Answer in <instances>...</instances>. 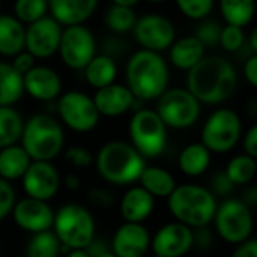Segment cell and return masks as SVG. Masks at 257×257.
Segmentation results:
<instances>
[{
    "label": "cell",
    "mask_w": 257,
    "mask_h": 257,
    "mask_svg": "<svg viewBox=\"0 0 257 257\" xmlns=\"http://www.w3.org/2000/svg\"><path fill=\"white\" fill-rule=\"evenodd\" d=\"M236 86V69L221 56H205L187 72V90L200 104H221L235 93Z\"/></svg>",
    "instance_id": "6da1fadb"
},
{
    "label": "cell",
    "mask_w": 257,
    "mask_h": 257,
    "mask_svg": "<svg viewBox=\"0 0 257 257\" xmlns=\"http://www.w3.org/2000/svg\"><path fill=\"white\" fill-rule=\"evenodd\" d=\"M170 71L166 59L155 51L139 50L126 63V87L136 99H158L167 89Z\"/></svg>",
    "instance_id": "7a4b0ae2"
},
{
    "label": "cell",
    "mask_w": 257,
    "mask_h": 257,
    "mask_svg": "<svg viewBox=\"0 0 257 257\" xmlns=\"http://www.w3.org/2000/svg\"><path fill=\"white\" fill-rule=\"evenodd\" d=\"M98 175L111 185H131L146 167L145 158L131 143L111 140L102 145L93 158Z\"/></svg>",
    "instance_id": "3957f363"
},
{
    "label": "cell",
    "mask_w": 257,
    "mask_h": 257,
    "mask_svg": "<svg viewBox=\"0 0 257 257\" xmlns=\"http://www.w3.org/2000/svg\"><path fill=\"white\" fill-rule=\"evenodd\" d=\"M217 205L214 193L197 184L176 185L167 197V208L173 218L191 229L208 227Z\"/></svg>",
    "instance_id": "277c9868"
},
{
    "label": "cell",
    "mask_w": 257,
    "mask_h": 257,
    "mask_svg": "<svg viewBox=\"0 0 257 257\" xmlns=\"http://www.w3.org/2000/svg\"><path fill=\"white\" fill-rule=\"evenodd\" d=\"M20 142L32 161H53L65 148V133L53 116L38 113L24 122Z\"/></svg>",
    "instance_id": "5b68a950"
},
{
    "label": "cell",
    "mask_w": 257,
    "mask_h": 257,
    "mask_svg": "<svg viewBox=\"0 0 257 257\" xmlns=\"http://www.w3.org/2000/svg\"><path fill=\"white\" fill-rule=\"evenodd\" d=\"M51 230L68 250H84L95 239V218L87 208L77 203L62 205L54 212Z\"/></svg>",
    "instance_id": "8992f818"
},
{
    "label": "cell",
    "mask_w": 257,
    "mask_h": 257,
    "mask_svg": "<svg viewBox=\"0 0 257 257\" xmlns=\"http://www.w3.org/2000/svg\"><path fill=\"white\" fill-rule=\"evenodd\" d=\"M128 131L131 145L145 160H154L164 154L167 145V126L155 110H137L130 120Z\"/></svg>",
    "instance_id": "52a82bcc"
},
{
    "label": "cell",
    "mask_w": 257,
    "mask_h": 257,
    "mask_svg": "<svg viewBox=\"0 0 257 257\" xmlns=\"http://www.w3.org/2000/svg\"><path fill=\"white\" fill-rule=\"evenodd\" d=\"M212 221L220 238L233 245L250 239L254 227L250 206L239 199H226L217 205Z\"/></svg>",
    "instance_id": "ba28073f"
},
{
    "label": "cell",
    "mask_w": 257,
    "mask_h": 257,
    "mask_svg": "<svg viewBox=\"0 0 257 257\" xmlns=\"http://www.w3.org/2000/svg\"><path fill=\"white\" fill-rule=\"evenodd\" d=\"M242 122L236 111L230 108H217L209 114L202 128V145L211 154L230 152L239 142Z\"/></svg>",
    "instance_id": "9c48e42d"
},
{
    "label": "cell",
    "mask_w": 257,
    "mask_h": 257,
    "mask_svg": "<svg viewBox=\"0 0 257 257\" xmlns=\"http://www.w3.org/2000/svg\"><path fill=\"white\" fill-rule=\"evenodd\" d=\"M200 102L182 87L167 89L157 104V113L167 128L187 130L200 117Z\"/></svg>",
    "instance_id": "30bf717a"
},
{
    "label": "cell",
    "mask_w": 257,
    "mask_h": 257,
    "mask_svg": "<svg viewBox=\"0 0 257 257\" xmlns=\"http://www.w3.org/2000/svg\"><path fill=\"white\" fill-rule=\"evenodd\" d=\"M57 113L60 120L69 130L80 134L95 130L101 117L93 99L80 90H68L60 93L57 101Z\"/></svg>",
    "instance_id": "8fae6325"
},
{
    "label": "cell",
    "mask_w": 257,
    "mask_h": 257,
    "mask_svg": "<svg viewBox=\"0 0 257 257\" xmlns=\"http://www.w3.org/2000/svg\"><path fill=\"white\" fill-rule=\"evenodd\" d=\"M57 53L65 66L74 71H83L96 54V39L84 24L66 26L62 30Z\"/></svg>",
    "instance_id": "7c38bea8"
},
{
    "label": "cell",
    "mask_w": 257,
    "mask_h": 257,
    "mask_svg": "<svg viewBox=\"0 0 257 257\" xmlns=\"http://www.w3.org/2000/svg\"><path fill=\"white\" fill-rule=\"evenodd\" d=\"M133 35L143 50L161 53L169 50L176 39L173 23L160 14H146L136 20Z\"/></svg>",
    "instance_id": "4fadbf2b"
},
{
    "label": "cell",
    "mask_w": 257,
    "mask_h": 257,
    "mask_svg": "<svg viewBox=\"0 0 257 257\" xmlns=\"http://www.w3.org/2000/svg\"><path fill=\"white\" fill-rule=\"evenodd\" d=\"M63 27L51 17L45 15L26 26L24 50L35 59H48L59 50Z\"/></svg>",
    "instance_id": "5bb4252c"
},
{
    "label": "cell",
    "mask_w": 257,
    "mask_h": 257,
    "mask_svg": "<svg viewBox=\"0 0 257 257\" xmlns=\"http://www.w3.org/2000/svg\"><path fill=\"white\" fill-rule=\"evenodd\" d=\"M21 184L27 197L50 202L57 194L62 179L51 161H32L21 178Z\"/></svg>",
    "instance_id": "9a60e30c"
},
{
    "label": "cell",
    "mask_w": 257,
    "mask_h": 257,
    "mask_svg": "<svg viewBox=\"0 0 257 257\" xmlns=\"http://www.w3.org/2000/svg\"><path fill=\"white\" fill-rule=\"evenodd\" d=\"M194 247V229L175 221L160 227L151 236V248L160 257H184Z\"/></svg>",
    "instance_id": "2e32d148"
},
{
    "label": "cell",
    "mask_w": 257,
    "mask_h": 257,
    "mask_svg": "<svg viewBox=\"0 0 257 257\" xmlns=\"http://www.w3.org/2000/svg\"><path fill=\"white\" fill-rule=\"evenodd\" d=\"M14 223L24 232L39 233L50 230L53 227L54 211L48 202L36 200L32 197H24L15 202L11 212Z\"/></svg>",
    "instance_id": "e0dca14e"
},
{
    "label": "cell",
    "mask_w": 257,
    "mask_h": 257,
    "mask_svg": "<svg viewBox=\"0 0 257 257\" xmlns=\"http://www.w3.org/2000/svg\"><path fill=\"white\" fill-rule=\"evenodd\" d=\"M151 233L142 223H123L113 235L110 250L117 257H146Z\"/></svg>",
    "instance_id": "ac0fdd59"
},
{
    "label": "cell",
    "mask_w": 257,
    "mask_h": 257,
    "mask_svg": "<svg viewBox=\"0 0 257 257\" xmlns=\"http://www.w3.org/2000/svg\"><path fill=\"white\" fill-rule=\"evenodd\" d=\"M24 92H27L33 99L41 102H48L62 93V78L50 66L35 65L30 71L23 75Z\"/></svg>",
    "instance_id": "d6986e66"
},
{
    "label": "cell",
    "mask_w": 257,
    "mask_h": 257,
    "mask_svg": "<svg viewBox=\"0 0 257 257\" xmlns=\"http://www.w3.org/2000/svg\"><path fill=\"white\" fill-rule=\"evenodd\" d=\"M92 99L99 116L105 117H119L130 111L136 104V96L133 92L125 84L117 83L96 89Z\"/></svg>",
    "instance_id": "ffe728a7"
},
{
    "label": "cell",
    "mask_w": 257,
    "mask_h": 257,
    "mask_svg": "<svg viewBox=\"0 0 257 257\" xmlns=\"http://www.w3.org/2000/svg\"><path fill=\"white\" fill-rule=\"evenodd\" d=\"M99 0H48V12L62 26L84 24L96 11Z\"/></svg>",
    "instance_id": "44dd1931"
},
{
    "label": "cell",
    "mask_w": 257,
    "mask_h": 257,
    "mask_svg": "<svg viewBox=\"0 0 257 257\" xmlns=\"http://www.w3.org/2000/svg\"><path fill=\"white\" fill-rule=\"evenodd\" d=\"M155 208V199L142 187H131L125 191L119 202L120 217L126 223H143Z\"/></svg>",
    "instance_id": "7402d4cb"
},
{
    "label": "cell",
    "mask_w": 257,
    "mask_h": 257,
    "mask_svg": "<svg viewBox=\"0 0 257 257\" xmlns=\"http://www.w3.org/2000/svg\"><path fill=\"white\" fill-rule=\"evenodd\" d=\"M205 45L193 35L175 39L170 45V63L179 69L188 72L205 57Z\"/></svg>",
    "instance_id": "603a6c76"
},
{
    "label": "cell",
    "mask_w": 257,
    "mask_h": 257,
    "mask_svg": "<svg viewBox=\"0 0 257 257\" xmlns=\"http://www.w3.org/2000/svg\"><path fill=\"white\" fill-rule=\"evenodd\" d=\"M26 26L14 15L0 14V56L14 57L24 50Z\"/></svg>",
    "instance_id": "cb8c5ba5"
},
{
    "label": "cell",
    "mask_w": 257,
    "mask_h": 257,
    "mask_svg": "<svg viewBox=\"0 0 257 257\" xmlns=\"http://www.w3.org/2000/svg\"><path fill=\"white\" fill-rule=\"evenodd\" d=\"M32 163L21 145H11L0 149V178L11 182L21 179Z\"/></svg>",
    "instance_id": "d4e9b609"
},
{
    "label": "cell",
    "mask_w": 257,
    "mask_h": 257,
    "mask_svg": "<svg viewBox=\"0 0 257 257\" xmlns=\"http://www.w3.org/2000/svg\"><path fill=\"white\" fill-rule=\"evenodd\" d=\"M137 182H140V187L145 188L154 199L157 197L167 199L176 187V181L173 175L169 170L157 166H149V167L146 166Z\"/></svg>",
    "instance_id": "484cf974"
},
{
    "label": "cell",
    "mask_w": 257,
    "mask_h": 257,
    "mask_svg": "<svg viewBox=\"0 0 257 257\" xmlns=\"http://www.w3.org/2000/svg\"><path fill=\"white\" fill-rule=\"evenodd\" d=\"M83 71L87 83L95 89L114 83L117 77V65L108 54H95Z\"/></svg>",
    "instance_id": "4316f807"
},
{
    "label": "cell",
    "mask_w": 257,
    "mask_h": 257,
    "mask_svg": "<svg viewBox=\"0 0 257 257\" xmlns=\"http://www.w3.org/2000/svg\"><path fill=\"white\" fill-rule=\"evenodd\" d=\"M211 152L208 151V148L202 143H191L188 146H185L179 157H178V166L179 170L190 176V178H196L203 175L209 164H211Z\"/></svg>",
    "instance_id": "83f0119b"
},
{
    "label": "cell",
    "mask_w": 257,
    "mask_h": 257,
    "mask_svg": "<svg viewBox=\"0 0 257 257\" xmlns=\"http://www.w3.org/2000/svg\"><path fill=\"white\" fill-rule=\"evenodd\" d=\"M24 93L23 75L14 69L11 62L0 60V107L14 105Z\"/></svg>",
    "instance_id": "f1b7e54d"
},
{
    "label": "cell",
    "mask_w": 257,
    "mask_h": 257,
    "mask_svg": "<svg viewBox=\"0 0 257 257\" xmlns=\"http://www.w3.org/2000/svg\"><path fill=\"white\" fill-rule=\"evenodd\" d=\"M220 11L226 24L245 27L256 15V0H220Z\"/></svg>",
    "instance_id": "f546056e"
},
{
    "label": "cell",
    "mask_w": 257,
    "mask_h": 257,
    "mask_svg": "<svg viewBox=\"0 0 257 257\" xmlns=\"http://www.w3.org/2000/svg\"><path fill=\"white\" fill-rule=\"evenodd\" d=\"M24 126V119L14 105L0 107V149L17 145Z\"/></svg>",
    "instance_id": "4dcf8cb0"
},
{
    "label": "cell",
    "mask_w": 257,
    "mask_h": 257,
    "mask_svg": "<svg viewBox=\"0 0 257 257\" xmlns=\"http://www.w3.org/2000/svg\"><path fill=\"white\" fill-rule=\"evenodd\" d=\"M60 251L62 244L50 229L32 235L26 247V257H59Z\"/></svg>",
    "instance_id": "1f68e13d"
},
{
    "label": "cell",
    "mask_w": 257,
    "mask_h": 257,
    "mask_svg": "<svg viewBox=\"0 0 257 257\" xmlns=\"http://www.w3.org/2000/svg\"><path fill=\"white\" fill-rule=\"evenodd\" d=\"M256 170V158H253L247 154H242V155L233 157L227 163L224 173L232 181L233 185H247L254 179Z\"/></svg>",
    "instance_id": "d6a6232c"
},
{
    "label": "cell",
    "mask_w": 257,
    "mask_h": 257,
    "mask_svg": "<svg viewBox=\"0 0 257 257\" xmlns=\"http://www.w3.org/2000/svg\"><path fill=\"white\" fill-rule=\"evenodd\" d=\"M136 20L137 15L134 12V8H128V6L111 5L104 14L105 26L114 33H125L133 30Z\"/></svg>",
    "instance_id": "836d02e7"
},
{
    "label": "cell",
    "mask_w": 257,
    "mask_h": 257,
    "mask_svg": "<svg viewBox=\"0 0 257 257\" xmlns=\"http://www.w3.org/2000/svg\"><path fill=\"white\" fill-rule=\"evenodd\" d=\"M48 14V0H15L14 17L24 26Z\"/></svg>",
    "instance_id": "e575fe53"
},
{
    "label": "cell",
    "mask_w": 257,
    "mask_h": 257,
    "mask_svg": "<svg viewBox=\"0 0 257 257\" xmlns=\"http://www.w3.org/2000/svg\"><path fill=\"white\" fill-rule=\"evenodd\" d=\"M182 15L190 20L202 21L209 17L215 0H175Z\"/></svg>",
    "instance_id": "d590c367"
},
{
    "label": "cell",
    "mask_w": 257,
    "mask_h": 257,
    "mask_svg": "<svg viewBox=\"0 0 257 257\" xmlns=\"http://www.w3.org/2000/svg\"><path fill=\"white\" fill-rule=\"evenodd\" d=\"M218 44L223 47V50H226L229 53H235V51L241 50L244 47V44H245L244 27L226 24L224 27H221Z\"/></svg>",
    "instance_id": "8d00e7d4"
},
{
    "label": "cell",
    "mask_w": 257,
    "mask_h": 257,
    "mask_svg": "<svg viewBox=\"0 0 257 257\" xmlns=\"http://www.w3.org/2000/svg\"><path fill=\"white\" fill-rule=\"evenodd\" d=\"M220 33H221V24L217 20L205 18V20H202L200 26L197 27V32H196L194 36L206 47V45L218 44Z\"/></svg>",
    "instance_id": "74e56055"
},
{
    "label": "cell",
    "mask_w": 257,
    "mask_h": 257,
    "mask_svg": "<svg viewBox=\"0 0 257 257\" xmlns=\"http://www.w3.org/2000/svg\"><path fill=\"white\" fill-rule=\"evenodd\" d=\"M93 155L89 149L83 146H71L65 151V160L77 169H86L93 164Z\"/></svg>",
    "instance_id": "f35d334b"
},
{
    "label": "cell",
    "mask_w": 257,
    "mask_h": 257,
    "mask_svg": "<svg viewBox=\"0 0 257 257\" xmlns=\"http://www.w3.org/2000/svg\"><path fill=\"white\" fill-rule=\"evenodd\" d=\"M17 202L15 190L11 185V182L0 178V221L5 220L8 215H11L12 208Z\"/></svg>",
    "instance_id": "ab89813d"
},
{
    "label": "cell",
    "mask_w": 257,
    "mask_h": 257,
    "mask_svg": "<svg viewBox=\"0 0 257 257\" xmlns=\"http://www.w3.org/2000/svg\"><path fill=\"white\" fill-rule=\"evenodd\" d=\"M87 199L89 202L96 206V208H102V209H107V208H111L114 205V194L105 188H92L89 193H87Z\"/></svg>",
    "instance_id": "60d3db41"
},
{
    "label": "cell",
    "mask_w": 257,
    "mask_h": 257,
    "mask_svg": "<svg viewBox=\"0 0 257 257\" xmlns=\"http://www.w3.org/2000/svg\"><path fill=\"white\" fill-rule=\"evenodd\" d=\"M12 60H11V65L14 66V69L17 71V72H20L21 75H24L27 71H30L33 66H35V57L30 54V53H27L26 50H23L21 53H18V54H15L14 57H11Z\"/></svg>",
    "instance_id": "b9f144b4"
},
{
    "label": "cell",
    "mask_w": 257,
    "mask_h": 257,
    "mask_svg": "<svg viewBox=\"0 0 257 257\" xmlns=\"http://www.w3.org/2000/svg\"><path fill=\"white\" fill-rule=\"evenodd\" d=\"M233 187L235 185L226 176V173L224 172H218L212 178V191L211 193H215L218 196H227V194H230V191L233 190Z\"/></svg>",
    "instance_id": "7bdbcfd3"
},
{
    "label": "cell",
    "mask_w": 257,
    "mask_h": 257,
    "mask_svg": "<svg viewBox=\"0 0 257 257\" xmlns=\"http://www.w3.org/2000/svg\"><path fill=\"white\" fill-rule=\"evenodd\" d=\"M242 145H244V151L247 155L257 158V125H253L248 128Z\"/></svg>",
    "instance_id": "ee69618b"
},
{
    "label": "cell",
    "mask_w": 257,
    "mask_h": 257,
    "mask_svg": "<svg viewBox=\"0 0 257 257\" xmlns=\"http://www.w3.org/2000/svg\"><path fill=\"white\" fill-rule=\"evenodd\" d=\"M232 257H257V241L250 238L236 245Z\"/></svg>",
    "instance_id": "f6af8a7d"
},
{
    "label": "cell",
    "mask_w": 257,
    "mask_h": 257,
    "mask_svg": "<svg viewBox=\"0 0 257 257\" xmlns=\"http://www.w3.org/2000/svg\"><path fill=\"white\" fill-rule=\"evenodd\" d=\"M212 244H214L212 233L206 227H200V229H197V232H194V245L196 247H199L200 250H208L212 247Z\"/></svg>",
    "instance_id": "bcb514c9"
},
{
    "label": "cell",
    "mask_w": 257,
    "mask_h": 257,
    "mask_svg": "<svg viewBox=\"0 0 257 257\" xmlns=\"http://www.w3.org/2000/svg\"><path fill=\"white\" fill-rule=\"evenodd\" d=\"M244 75L245 80L251 87L257 86V54H253L248 57V60L244 65Z\"/></svg>",
    "instance_id": "7dc6e473"
},
{
    "label": "cell",
    "mask_w": 257,
    "mask_h": 257,
    "mask_svg": "<svg viewBox=\"0 0 257 257\" xmlns=\"http://www.w3.org/2000/svg\"><path fill=\"white\" fill-rule=\"evenodd\" d=\"M63 184L69 191H77L81 187V179L75 173H68L63 179Z\"/></svg>",
    "instance_id": "c3c4849f"
},
{
    "label": "cell",
    "mask_w": 257,
    "mask_h": 257,
    "mask_svg": "<svg viewBox=\"0 0 257 257\" xmlns=\"http://www.w3.org/2000/svg\"><path fill=\"white\" fill-rule=\"evenodd\" d=\"M140 0H111V5H119V6H128L134 8Z\"/></svg>",
    "instance_id": "681fc988"
},
{
    "label": "cell",
    "mask_w": 257,
    "mask_h": 257,
    "mask_svg": "<svg viewBox=\"0 0 257 257\" xmlns=\"http://www.w3.org/2000/svg\"><path fill=\"white\" fill-rule=\"evenodd\" d=\"M250 48L251 51L256 54L257 51V30H253L251 35H250Z\"/></svg>",
    "instance_id": "f907efd6"
},
{
    "label": "cell",
    "mask_w": 257,
    "mask_h": 257,
    "mask_svg": "<svg viewBox=\"0 0 257 257\" xmlns=\"http://www.w3.org/2000/svg\"><path fill=\"white\" fill-rule=\"evenodd\" d=\"M66 257H90L86 250H69Z\"/></svg>",
    "instance_id": "816d5d0a"
},
{
    "label": "cell",
    "mask_w": 257,
    "mask_h": 257,
    "mask_svg": "<svg viewBox=\"0 0 257 257\" xmlns=\"http://www.w3.org/2000/svg\"><path fill=\"white\" fill-rule=\"evenodd\" d=\"M95 257H117L111 250H110V247L108 248H105V250H102L101 253H98Z\"/></svg>",
    "instance_id": "f5cc1de1"
},
{
    "label": "cell",
    "mask_w": 257,
    "mask_h": 257,
    "mask_svg": "<svg viewBox=\"0 0 257 257\" xmlns=\"http://www.w3.org/2000/svg\"><path fill=\"white\" fill-rule=\"evenodd\" d=\"M148 2H151V3H163L166 0H148Z\"/></svg>",
    "instance_id": "db71d44e"
},
{
    "label": "cell",
    "mask_w": 257,
    "mask_h": 257,
    "mask_svg": "<svg viewBox=\"0 0 257 257\" xmlns=\"http://www.w3.org/2000/svg\"><path fill=\"white\" fill-rule=\"evenodd\" d=\"M0 14H2V0H0Z\"/></svg>",
    "instance_id": "11a10c76"
},
{
    "label": "cell",
    "mask_w": 257,
    "mask_h": 257,
    "mask_svg": "<svg viewBox=\"0 0 257 257\" xmlns=\"http://www.w3.org/2000/svg\"><path fill=\"white\" fill-rule=\"evenodd\" d=\"M151 257H160V256H157V254H154V256H151Z\"/></svg>",
    "instance_id": "9f6ffc18"
}]
</instances>
